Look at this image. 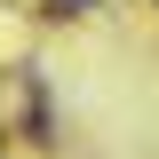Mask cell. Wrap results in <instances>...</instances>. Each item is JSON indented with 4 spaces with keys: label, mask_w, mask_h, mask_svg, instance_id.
Masks as SVG:
<instances>
[{
    "label": "cell",
    "mask_w": 159,
    "mask_h": 159,
    "mask_svg": "<svg viewBox=\"0 0 159 159\" xmlns=\"http://www.w3.org/2000/svg\"><path fill=\"white\" fill-rule=\"evenodd\" d=\"M72 8H88V0H72Z\"/></svg>",
    "instance_id": "6da1fadb"
}]
</instances>
